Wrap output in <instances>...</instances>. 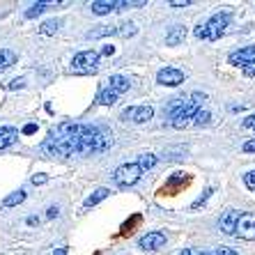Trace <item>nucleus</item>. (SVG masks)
<instances>
[{
  "mask_svg": "<svg viewBox=\"0 0 255 255\" xmlns=\"http://www.w3.org/2000/svg\"><path fill=\"white\" fill-rule=\"evenodd\" d=\"M78 142H81V149L78 154H95V152H104V149L111 145V138H106L97 127L90 125H81L78 127Z\"/></svg>",
  "mask_w": 255,
  "mask_h": 255,
  "instance_id": "f257e3e1",
  "label": "nucleus"
},
{
  "mask_svg": "<svg viewBox=\"0 0 255 255\" xmlns=\"http://www.w3.org/2000/svg\"><path fill=\"white\" fill-rule=\"evenodd\" d=\"M42 149L48 156H71L74 152L78 154L81 142H78V138H74V136H58V133L51 131V136L44 140Z\"/></svg>",
  "mask_w": 255,
  "mask_h": 255,
  "instance_id": "f03ea898",
  "label": "nucleus"
},
{
  "mask_svg": "<svg viewBox=\"0 0 255 255\" xmlns=\"http://www.w3.org/2000/svg\"><path fill=\"white\" fill-rule=\"evenodd\" d=\"M205 99H207L205 92H193V95L189 97V101H184V104L170 115V125L175 127V129H184L191 120L196 118V113L200 111V106H202V101Z\"/></svg>",
  "mask_w": 255,
  "mask_h": 255,
  "instance_id": "7ed1b4c3",
  "label": "nucleus"
},
{
  "mask_svg": "<svg viewBox=\"0 0 255 255\" xmlns=\"http://www.w3.org/2000/svg\"><path fill=\"white\" fill-rule=\"evenodd\" d=\"M230 12H219L214 14L212 18H209L207 23H202L196 28V37L198 39H219L223 32H226V28L230 25Z\"/></svg>",
  "mask_w": 255,
  "mask_h": 255,
  "instance_id": "20e7f679",
  "label": "nucleus"
},
{
  "mask_svg": "<svg viewBox=\"0 0 255 255\" xmlns=\"http://www.w3.org/2000/svg\"><path fill=\"white\" fill-rule=\"evenodd\" d=\"M99 51H81L71 60V74H95L99 69Z\"/></svg>",
  "mask_w": 255,
  "mask_h": 255,
  "instance_id": "39448f33",
  "label": "nucleus"
},
{
  "mask_svg": "<svg viewBox=\"0 0 255 255\" xmlns=\"http://www.w3.org/2000/svg\"><path fill=\"white\" fill-rule=\"evenodd\" d=\"M140 175H142V170L138 163H125V166H120L113 172V182L120 189H129V186H133L140 179Z\"/></svg>",
  "mask_w": 255,
  "mask_h": 255,
  "instance_id": "423d86ee",
  "label": "nucleus"
},
{
  "mask_svg": "<svg viewBox=\"0 0 255 255\" xmlns=\"http://www.w3.org/2000/svg\"><path fill=\"white\" fill-rule=\"evenodd\" d=\"M235 235H237L239 239L253 242V239H255V214H251V212H242V214H239Z\"/></svg>",
  "mask_w": 255,
  "mask_h": 255,
  "instance_id": "0eeeda50",
  "label": "nucleus"
},
{
  "mask_svg": "<svg viewBox=\"0 0 255 255\" xmlns=\"http://www.w3.org/2000/svg\"><path fill=\"white\" fill-rule=\"evenodd\" d=\"M154 115V108L152 106H129L122 111L120 120H125V122H136V125H142V122H147L152 120Z\"/></svg>",
  "mask_w": 255,
  "mask_h": 255,
  "instance_id": "6e6552de",
  "label": "nucleus"
},
{
  "mask_svg": "<svg viewBox=\"0 0 255 255\" xmlns=\"http://www.w3.org/2000/svg\"><path fill=\"white\" fill-rule=\"evenodd\" d=\"M166 242H168L166 232L154 230V232L142 235V237L138 239V249H142V251H159V249H163V246H166Z\"/></svg>",
  "mask_w": 255,
  "mask_h": 255,
  "instance_id": "1a4fd4ad",
  "label": "nucleus"
},
{
  "mask_svg": "<svg viewBox=\"0 0 255 255\" xmlns=\"http://www.w3.org/2000/svg\"><path fill=\"white\" fill-rule=\"evenodd\" d=\"M156 83L175 88V85L184 83V71L177 69V67H166V69H161L159 74H156Z\"/></svg>",
  "mask_w": 255,
  "mask_h": 255,
  "instance_id": "9d476101",
  "label": "nucleus"
},
{
  "mask_svg": "<svg viewBox=\"0 0 255 255\" xmlns=\"http://www.w3.org/2000/svg\"><path fill=\"white\" fill-rule=\"evenodd\" d=\"M138 2H140V0H138ZM138 2H111V0H97V2H92V5H90V9H92V14L104 16V14L120 12V9H125V7L138 5Z\"/></svg>",
  "mask_w": 255,
  "mask_h": 255,
  "instance_id": "9b49d317",
  "label": "nucleus"
},
{
  "mask_svg": "<svg viewBox=\"0 0 255 255\" xmlns=\"http://www.w3.org/2000/svg\"><path fill=\"white\" fill-rule=\"evenodd\" d=\"M255 62V46H244L235 53H230V65L237 67H249Z\"/></svg>",
  "mask_w": 255,
  "mask_h": 255,
  "instance_id": "f8f14e48",
  "label": "nucleus"
},
{
  "mask_svg": "<svg viewBox=\"0 0 255 255\" xmlns=\"http://www.w3.org/2000/svg\"><path fill=\"white\" fill-rule=\"evenodd\" d=\"M239 214H242V212H237V209H228V212L219 219V228H221V232H223V235H235Z\"/></svg>",
  "mask_w": 255,
  "mask_h": 255,
  "instance_id": "ddd939ff",
  "label": "nucleus"
},
{
  "mask_svg": "<svg viewBox=\"0 0 255 255\" xmlns=\"http://www.w3.org/2000/svg\"><path fill=\"white\" fill-rule=\"evenodd\" d=\"M106 88L108 90H113V92H115V95H122V92H127V90H129L131 88V83H129V78H127V76H120V74H115V76H111V78H108V81H106Z\"/></svg>",
  "mask_w": 255,
  "mask_h": 255,
  "instance_id": "4468645a",
  "label": "nucleus"
},
{
  "mask_svg": "<svg viewBox=\"0 0 255 255\" xmlns=\"http://www.w3.org/2000/svg\"><path fill=\"white\" fill-rule=\"evenodd\" d=\"M184 39H186V28L184 25H172V28L168 30V35H166L168 46H177V44H182Z\"/></svg>",
  "mask_w": 255,
  "mask_h": 255,
  "instance_id": "2eb2a0df",
  "label": "nucleus"
},
{
  "mask_svg": "<svg viewBox=\"0 0 255 255\" xmlns=\"http://www.w3.org/2000/svg\"><path fill=\"white\" fill-rule=\"evenodd\" d=\"M16 140H18V131L14 129V127H2V129H0V149L9 147V145H14Z\"/></svg>",
  "mask_w": 255,
  "mask_h": 255,
  "instance_id": "dca6fc26",
  "label": "nucleus"
},
{
  "mask_svg": "<svg viewBox=\"0 0 255 255\" xmlns=\"http://www.w3.org/2000/svg\"><path fill=\"white\" fill-rule=\"evenodd\" d=\"M108 196H111V191H108V189H97L95 193H92V196H88V198H85L83 207H85V209H90V207H97V205H99L101 200H106Z\"/></svg>",
  "mask_w": 255,
  "mask_h": 255,
  "instance_id": "f3484780",
  "label": "nucleus"
},
{
  "mask_svg": "<svg viewBox=\"0 0 255 255\" xmlns=\"http://www.w3.org/2000/svg\"><path fill=\"white\" fill-rule=\"evenodd\" d=\"M16 62V53L9 51V48H0V71L7 69V67H12Z\"/></svg>",
  "mask_w": 255,
  "mask_h": 255,
  "instance_id": "a211bd4d",
  "label": "nucleus"
},
{
  "mask_svg": "<svg viewBox=\"0 0 255 255\" xmlns=\"http://www.w3.org/2000/svg\"><path fill=\"white\" fill-rule=\"evenodd\" d=\"M97 101H99L101 106H113L115 101H118V95H115L113 90H108V88H104L99 92V95H97Z\"/></svg>",
  "mask_w": 255,
  "mask_h": 255,
  "instance_id": "6ab92c4d",
  "label": "nucleus"
},
{
  "mask_svg": "<svg viewBox=\"0 0 255 255\" xmlns=\"http://www.w3.org/2000/svg\"><path fill=\"white\" fill-rule=\"evenodd\" d=\"M46 7H51V2H35V5H30L28 9H25V18L39 16L42 12H46Z\"/></svg>",
  "mask_w": 255,
  "mask_h": 255,
  "instance_id": "aec40b11",
  "label": "nucleus"
},
{
  "mask_svg": "<svg viewBox=\"0 0 255 255\" xmlns=\"http://www.w3.org/2000/svg\"><path fill=\"white\" fill-rule=\"evenodd\" d=\"M23 200H25V191H16V193H12V196H7L2 200V207H16Z\"/></svg>",
  "mask_w": 255,
  "mask_h": 255,
  "instance_id": "412c9836",
  "label": "nucleus"
},
{
  "mask_svg": "<svg viewBox=\"0 0 255 255\" xmlns=\"http://www.w3.org/2000/svg\"><path fill=\"white\" fill-rule=\"evenodd\" d=\"M58 28H60V21L58 18H51V21H44L42 28H39V32H42V35H55Z\"/></svg>",
  "mask_w": 255,
  "mask_h": 255,
  "instance_id": "4be33fe9",
  "label": "nucleus"
},
{
  "mask_svg": "<svg viewBox=\"0 0 255 255\" xmlns=\"http://www.w3.org/2000/svg\"><path fill=\"white\" fill-rule=\"evenodd\" d=\"M138 166H140V170H149V168L156 166V156L154 154H142L140 159H138Z\"/></svg>",
  "mask_w": 255,
  "mask_h": 255,
  "instance_id": "5701e85b",
  "label": "nucleus"
},
{
  "mask_svg": "<svg viewBox=\"0 0 255 255\" xmlns=\"http://www.w3.org/2000/svg\"><path fill=\"white\" fill-rule=\"evenodd\" d=\"M138 32V28L133 23H122V25H118V35L120 37H133Z\"/></svg>",
  "mask_w": 255,
  "mask_h": 255,
  "instance_id": "b1692460",
  "label": "nucleus"
},
{
  "mask_svg": "<svg viewBox=\"0 0 255 255\" xmlns=\"http://www.w3.org/2000/svg\"><path fill=\"white\" fill-rule=\"evenodd\" d=\"M209 120H212V115H209V111H198L196 113V118H193V122H196L198 127H205V125H209Z\"/></svg>",
  "mask_w": 255,
  "mask_h": 255,
  "instance_id": "393cba45",
  "label": "nucleus"
},
{
  "mask_svg": "<svg viewBox=\"0 0 255 255\" xmlns=\"http://www.w3.org/2000/svg\"><path fill=\"white\" fill-rule=\"evenodd\" d=\"M212 193H214V191H212V189H207V191H205V193H202L200 198H198V200H193V205H191V209H198V207H202V205H205V202L209 200V196H212Z\"/></svg>",
  "mask_w": 255,
  "mask_h": 255,
  "instance_id": "a878e982",
  "label": "nucleus"
},
{
  "mask_svg": "<svg viewBox=\"0 0 255 255\" xmlns=\"http://www.w3.org/2000/svg\"><path fill=\"white\" fill-rule=\"evenodd\" d=\"M244 182H246V186H249L251 191H255V170L246 172V175H244Z\"/></svg>",
  "mask_w": 255,
  "mask_h": 255,
  "instance_id": "bb28decb",
  "label": "nucleus"
},
{
  "mask_svg": "<svg viewBox=\"0 0 255 255\" xmlns=\"http://www.w3.org/2000/svg\"><path fill=\"white\" fill-rule=\"evenodd\" d=\"M23 85H25L23 78H14V81H9V83H7V88H9V90H16V88H23Z\"/></svg>",
  "mask_w": 255,
  "mask_h": 255,
  "instance_id": "cd10ccee",
  "label": "nucleus"
},
{
  "mask_svg": "<svg viewBox=\"0 0 255 255\" xmlns=\"http://www.w3.org/2000/svg\"><path fill=\"white\" fill-rule=\"evenodd\" d=\"M242 125H244V129H255V115H249Z\"/></svg>",
  "mask_w": 255,
  "mask_h": 255,
  "instance_id": "c85d7f7f",
  "label": "nucleus"
},
{
  "mask_svg": "<svg viewBox=\"0 0 255 255\" xmlns=\"http://www.w3.org/2000/svg\"><path fill=\"white\" fill-rule=\"evenodd\" d=\"M214 255H239V253H237V251H235V249H226V246H221V249L216 251V253H214Z\"/></svg>",
  "mask_w": 255,
  "mask_h": 255,
  "instance_id": "c756f323",
  "label": "nucleus"
},
{
  "mask_svg": "<svg viewBox=\"0 0 255 255\" xmlns=\"http://www.w3.org/2000/svg\"><path fill=\"white\" fill-rule=\"evenodd\" d=\"M191 5V0H170V7H186Z\"/></svg>",
  "mask_w": 255,
  "mask_h": 255,
  "instance_id": "7c9ffc66",
  "label": "nucleus"
},
{
  "mask_svg": "<svg viewBox=\"0 0 255 255\" xmlns=\"http://www.w3.org/2000/svg\"><path fill=\"white\" fill-rule=\"evenodd\" d=\"M35 131H37V125H25L23 127V133H25V136H32Z\"/></svg>",
  "mask_w": 255,
  "mask_h": 255,
  "instance_id": "2f4dec72",
  "label": "nucleus"
},
{
  "mask_svg": "<svg viewBox=\"0 0 255 255\" xmlns=\"http://www.w3.org/2000/svg\"><path fill=\"white\" fill-rule=\"evenodd\" d=\"M46 175H35V177H32V184H44V182H46Z\"/></svg>",
  "mask_w": 255,
  "mask_h": 255,
  "instance_id": "473e14b6",
  "label": "nucleus"
},
{
  "mask_svg": "<svg viewBox=\"0 0 255 255\" xmlns=\"http://www.w3.org/2000/svg\"><path fill=\"white\" fill-rule=\"evenodd\" d=\"M244 152H255V140L244 142Z\"/></svg>",
  "mask_w": 255,
  "mask_h": 255,
  "instance_id": "72a5a7b5",
  "label": "nucleus"
},
{
  "mask_svg": "<svg viewBox=\"0 0 255 255\" xmlns=\"http://www.w3.org/2000/svg\"><path fill=\"white\" fill-rule=\"evenodd\" d=\"M244 74H246V76H255V62L249 67H244Z\"/></svg>",
  "mask_w": 255,
  "mask_h": 255,
  "instance_id": "f704fd0d",
  "label": "nucleus"
},
{
  "mask_svg": "<svg viewBox=\"0 0 255 255\" xmlns=\"http://www.w3.org/2000/svg\"><path fill=\"white\" fill-rule=\"evenodd\" d=\"M58 212H60V209H58V207H48L46 216H48V219H53V216H58Z\"/></svg>",
  "mask_w": 255,
  "mask_h": 255,
  "instance_id": "c9c22d12",
  "label": "nucleus"
},
{
  "mask_svg": "<svg viewBox=\"0 0 255 255\" xmlns=\"http://www.w3.org/2000/svg\"><path fill=\"white\" fill-rule=\"evenodd\" d=\"M115 53V46H104V51H101V55H113Z\"/></svg>",
  "mask_w": 255,
  "mask_h": 255,
  "instance_id": "e433bc0d",
  "label": "nucleus"
},
{
  "mask_svg": "<svg viewBox=\"0 0 255 255\" xmlns=\"http://www.w3.org/2000/svg\"><path fill=\"white\" fill-rule=\"evenodd\" d=\"M179 255H200V251H191V249H186V251H182Z\"/></svg>",
  "mask_w": 255,
  "mask_h": 255,
  "instance_id": "4c0bfd02",
  "label": "nucleus"
},
{
  "mask_svg": "<svg viewBox=\"0 0 255 255\" xmlns=\"http://www.w3.org/2000/svg\"><path fill=\"white\" fill-rule=\"evenodd\" d=\"M53 255H67V249H58Z\"/></svg>",
  "mask_w": 255,
  "mask_h": 255,
  "instance_id": "58836bf2",
  "label": "nucleus"
}]
</instances>
